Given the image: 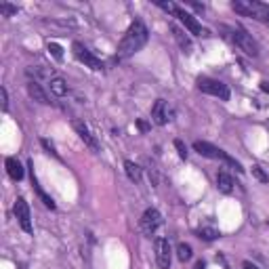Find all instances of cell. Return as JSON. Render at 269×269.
<instances>
[{"label": "cell", "mask_w": 269, "mask_h": 269, "mask_svg": "<svg viewBox=\"0 0 269 269\" xmlns=\"http://www.w3.org/2000/svg\"><path fill=\"white\" fill-rule=\"evenodd\" d=\"M148 38H150L148 28L143 26L141 21H135V23L127 30L124 38L120 40L118 51H116V59H129V57H133L137 51H141L143 46H145Z\"/></svg>", "instance_id": "6da1fadb"}, {"label": "cell", "mask_w": 269, "mask_h": 269, "mask_svg": "<svg viewBox=\"0 0 269 269\" xmlns=\"http://www.w3.org/2000/svg\"><path fill=\"white\" fill-rule=\"evenodd\" d=\"M193 150L198 152L200 156H204V158H210V160H223V162H227L229 166H234L238 173H244L242 164L238 162L236 158H231L227 152H223V150H219V148L210 145L208 141H193Z\"/></svg>", "instance_id": "7a4b0ae2"}, {"label": "cell", "mask_w": 269, "mask_h": 269, "mask_svg": "<svg viewBox=\"0 0 269 269\" xmlns=\"http://www.w3.org/2000/svg\"><path fill=\"white\" fill-rule=\"evenodd\" d=\"M231 9L240 15H246V17H255L259 21H265L269 17V9L261 3H255V0H236L231 3Z\"/></svg>", "instance_id": "3957f363"}, {"label": "cell", "mask_w": 269, "mask_h": 269, "mask_svg": "<svg viewBox=\"0 0 269 269\" xmlns=\"http://www.w3.org/2000/svg\"><path fill=\"white\" fill-rule=\"evenodd\" d=\"M198 88L206 95H212V97H219L221 101H227L229 99V88L227 84H223L221 80H214V78H198Z\"/></svg>", "instance_id": "277c9868"}, {"label": "cell", "mask_w": 269, "mask_h": 269, "mask_svg": "<svg viewBox=\"0 0 269 269\" xmlns=\"http://www.w3.org/2000/svg\"><path fill=\"white\" fill-rule=\"evenodd\" d=\"M71 53H74V57L80 61V63H84L86 67H91L93 71H101L103 69V61L99 59V57H95L91 51H88L82 42H74L71 44Z\"/></svg>", "instance_id": "5b68a950"}, {"label": "cell", "mask_w": 269, "mask_h": 269, "mask_svg": "<svg viewBox=\"0 0 269 269\" xmlns=\"http://www.w3.org/2000/svg\"><path fill=\"white\" fill-rule=\"evenodd\" d=\"M234 42L240 46V51L246 53V55L259 57V42L250 34H246L244 30H234Z\"/></svg>", "instance_id": "8992f818"}, {"label": "cell", "mask_w": 269, "mask_h": 269, "mask_svg": "<svg viewBox=\"0 0 269 269\" xmlns=\"http://www.w3.org/2000/svg\"><path fill=\"white\" fill-rule=\"evenodd\" d=\"M139 225H141V231H143V234H145V236H152V234H156V229L162 225V214H160L156 208H148L145 212H143V217H141Z\"/></svg>", "instance_id": "52a82bcc"}, {"label": "cell", "mask_w": 269, "mask_h": 269, "mask_svg": "<svg viewBox=\"0 0 269 269\" xmlns=\"http://www.w3.org/2000/svg\"><path fill=\"white\" fill-rule=\"evenodd\" d=\"M13 210H15L17 221H19V227L26 231V234H32V214H30V206H28V202H26L23 198H17Z\"/></svg>", "instance_id": "ba28073f"}, {"label": "cell", "mask_w": 269, "mask_h": 269, "mask_svg": "<svg viewBox=\"0 0 269 269\" xmlns=\"http://www.w3.org/2000/svg\"><path fill=\"white\" fill-rule=\"evenodd\" d=\"M156 263L160 269L170 267V244L166 238H156Z\"/></svg>", "instance_id": "9c48e42d"}, {"label": "cell", "mask_w": 269, "mask_h": 269, "mask_svg": "<svg viewBox=\"0 0 269 269\" xmlns=\"http://www.w3.org/2000/svg\"><path fill=\"white\" fill-rule=\"evenodd\" d=\"M175 17H179V21H181L193 36H202L204 34V30H202V26H200V21L195 19V17L191 15V13H187V11H183V9H175V13H173Z\"/></svg>", "instance_id": "30bf717a"}, {"label": "cell", "mask_w": 269, "mask_h": 269, "mask_svg": "<svg viewBox=\"0 0 269 269\" xmlns=\"http://www.w3.org/2000/svg\"><path fill=\"white\" fill-rule=\"evenodd\" d=\"M170 120V110H168V103L164 99H158L152 107V122L158 124V127H164V124Z\"/></svg>", "instance_id": "8fae6325"}, {"label": "cell", "mask_w": 269, "mask_h": 269, "mask_svg": "<svg viewBox=\"0 0 269 269\" xmlns=\"http://www.w3.org/2000/svg\"><path fill=\"white\" fill-rule=\"evenodd\" d=\"M74 131L78 133V137L84 141L86 148H91L93 152H99V143H97V137L88 131V127L82 122V120H74Z\"/></svg>", "instance_id": "7c38bea8"}, {"label": "cell", "mask_w": 269, "mask_h": 269, "mask_svg": "<svg viewBox=\"0 0 269 269\" xmlns=\"http://www.w3.org/2000/svg\"><path fill=\"white\" fill-rule=\"evenodd\" d=\"M28 95H30L34 101L42 103V105H48V103H51L46 91L42 88V84H40L38 80H30V82H28Z\"/></svg>", "instance_id": "4fadbf2b"}, {"label": "cell", "mask_w": 269, "mask_h": 269, "mask_svg": "<svg viewBox=\"0 0 269 269\" xmlns=\"http://www.w3.org/2000/svg\"><path fill=\"white\" fill-rule=\"evenodd\" d=\"M5 166H7V173H9V177L13 179V181H21L23 179V166H21V162L17 158H7V162H5Z\"/></svg>", "instance_id": "5bb4252c"}, {"label": "cell", "mask_w": 269, "mask_h": 269, "mask_svg": "<svg viewBox=\"0 0 269 269\" xmlns=\"http://www.w3.org/2000/svg\"><path fill=\"white\" fill-rule=\"evenodd\" d=\"M170 32L175 36V40L179 42V46L183 48V53H187V55H189V53H191V40H189V36L181 28H179V26H175V23L170 26Z\"/></svg>", "instance_id": "9a60e30c"}, {"label": "cell", "mask_w": 269, "mask_h": 269, "mask_svg": "<svg viewBox=\"0 0 269 269\" xmlns=\"http://www.w3.org/2000/svg\"><path fill=\"white\" fill-rule=\"evenodd\" d=\"M30 168H32V185H34L36 193L40 195V200L44 202V206H46V208H51V210H55V202H53V200L48 198V195H46V193L42 191V187L38 185V181H36V175H34V162H32V160H30Z\"/></svg>", "instance_id": "2e32d148"}, {"label": "cell", "mask_w": 269, "mask_h": 269, "mask_svg": "<svg viewBox=\"0 0 269 269\" xmlns=\"http://www.w3.org/2000/svg\"><path fill=\"white\" fill-rule=\"evenodd\" d=\"M217 187L223 191V193H229L231 189H234V179H231V175H227L225 170H221L217 175Z\"/></svg>", "instance_id": "e0dca14e"}, {"label": "cell", "mask_w": 269, "mask_h": 269, "mask_svg": "<svg viewBox=\"0 0 269 269\" xmlns=\"http://www.w3.org/2000/svg\"><path fill=\"white\" fill-rule=\"evenodd\" d=\"M51 93L55 95V97H63L67 95V82L63 78H51Z\"/></svg>", "instance_id": "ac0fdd59"}, {"label": "cell", "mask_w": 269, "mask_h": 269, "mask_svg": "<svg viewBox=\"0 0 269 269\" xmlns=\"http://www.w3.org/2000/svg\"><path fill=\"white\" fill-rule=\"evenodd\" d=\"M124 170H127V177L131 179L133 183H139L141 181V166L135 164L133 160H127V162H124Z\"/></svg>", "instance_id": "d6986e66"}, {"label": "cell", "mask_w": 269, "mask_h": 269, "mask_svg": "<svg viewBox=\"0 0 269 269\" xmlns=\"http://www.w3.org/2000/svg\"><path fill=\"white\" fill-rule=\"evenodd\" d=\"M177 257H179V261H181V263L189 261V259H191V246L181 242V244L177 246Z\"/></svg>", "instance_id": "ffe728a7"}, {"label": "cell", "mask_w": 269, "mask_h": 269, "mask_svg": "<svg viewBox=\"0 0 269 269\" xmlns=\"http://www.w3.org/2000/svg\"><path fill=\"white\" fill-rule=\"evenodd\" d=\"M198 236H200L202 240L210 242V240H214V238H219V231L214 229V227H200V229H198Z\"/></svg>", "instance_id": "44dd1931"}, {"label": "cell", "mask_w": 269, "mask_h": 269, "mask_svg": "<svg viewBox=\"0 0 269 269\" xmlns=\"http://www.w3.org/2000/svg\"><path fill=\"white\" fill-rule=\"evenodd\" d=\"M46 48H48V53H51V55L55 57L57 61H61V59H63V48H61L59 44H55V42H48V46H46Z\"/></svg>", "instance_id": "7402d4cb"}, {"label": "cell", "mask_w": 269, "mask_h": 269, "mask_svg": "<svg viewBox=\"0 0 269 269\" xmlns=\"http://www.w3.org/2000/svg\"><path fill=\"white\" fill-rule=\"evenodd\" d=\"M175 148H177V154L181 160H187V148H185V143L181 139H175Z\"/></svg>", "instance_id": "603a6c76"}, {"label": "cell", "mask_w": 269, "mask_h": 269, "mask_svg": "<svg viewBox=\"0 0 269 269\" xmlns=\"http://www.w3.org/2000/svg\"><path fill=\"white\" fill-rule=\"evenodd\" d=\"M253 175H255V177L259 179L261 183H269V177L265 175V170H263V168L259 166V164H255V166H253Z\"/></svg>", "instance_id": "cb8c5ba5"}, {"label": "cell", "mask_w": 269, "mask_h": 269, "mask_svg": "<svg viewBox=\"0 0 269 269\" xmlns=\"http://www.w3.org/2000/svg\"><path fill=\"white\" fill-rule=\"evenodd\" d=\"M0 13H3L5 17H11V15H15V13H17V7H13V5H7V3H3V5H0Z\"/></svg>", "instance_id": "d4e9b609"}, {"label": "cell", "mask_w": 269, "mask_h": 269, "mask_svg": "<svg viewBox=\"0 0 269 269\" xmlns=\"http://www.w3.org/2000/svg\"><path fill=\"white\" fill-rule=\"evenodd\" d=\"M0 99H3V112L9 110V95H7V88H0Z\"/></svg>", "instance_id": "484cf974"}, {"label": "cell", "mask_w": 269, "mask_h": 269, "mask_svg": "<svg viewBox=\"0 0 269 269\" xmlns=\"http://www.w3.org/2000/svg\"><path fill=\"white\" fill-rule=\"evenodd\" d=\"M40 143H42V145H44V150H48V152H51L53 156H57V152H55V145H53V143H51L48 139H42Z\"/></svg>", "instance_id": "4316f807"}, {"label": "cell", "mask_w": 269, "mask_h": 269, "mask_svg": "<svg viewBox=\"0 0 269 269\" xmlns=\"http://www.w3.org/2000/svg\"><path fill=\"white\" fill-rule=\"evenodd\" d=\"M259 86H261V91H263V93H267V95H269V82H267V80H263Z\"/></svg>", "instance_id": "83f0119b"}, {"label": "cell", "mask_w": 269, "mask_h": 269, "mask_svg": "<svg viewBox=\"0 0 269 269\" xmlns=\"http://www.w3.org/2000/svg\"><path fill=\"white\" fill-rule=\"evenodd\" d=\"M244 269H259V267H257V265H253L250 261H246V263H244Z\"/></svg>", "instance_id": "f1b7e54d"}, {"label": "cell", "mask_w": 269, "mask_h": 269, "mask_svg": "<svg viewBox=\"0 0 269 269\" xmlns=\"http://www.w3.org/2000/svg\"><path fill=\"white\" fill-rule=\"evenodd\" d=\"M204 267H206V263H204V261H198V263H195V267H193V269H204Z\"/></svg>", "instance_id": "f546056e"}, {"label": "cell", "mask_w": 269, "mask_h": 269, "mask_svg": "<svg viewBox=\"0 0 269 269\" xmlns=\"http://www.w3.org/2000/svg\"><path fill=\"white\" fill-rule=\"evenodd\" d=\"M139 129H141V131H148V124L143 122V120H139Z\"/></svg>", "instance_id": "4dcf8cb0"}, {"label": "cell", "mask_w": 269, "mask_h": 269, "mask_svg": "<svg viewBox=\"0 0 269 269\" xmlns=\"http://www.w3.org/2000/svg\"><path fill=\"white\" fill-rule=\"evenodd\" d=\"M263 23H267V26H269V17H267V19H265V21H263Z\"/></svg>", "instance_id": "1f68e13d"}]
</instances>
